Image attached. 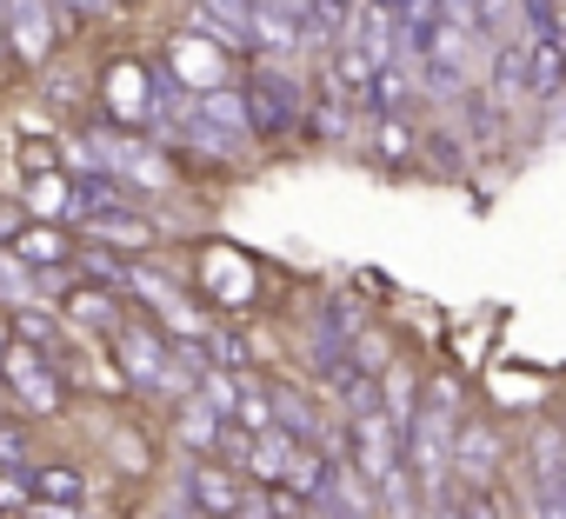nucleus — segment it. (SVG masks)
<instances>
[{"mask_svg": "<svg viewBox=\"0 0 566 519\" xmlns=\"http://www.w3.org/2000/svg\"><path fill=\"white\" fill-rule=\"evenodd\" d=\"M380 153H387V160H407V153H413V127H400V120L387 114V120H380Z\"/></svg>", "mask_w": 566, "mask_h": 519, "instance_id": "27", "label": "nucleus"}, {"mask_svg": "<svg viewBox=\"0 0 566 519\" xmlns=\"http://www.w3.org/2000/svg\"><path fill=\"white\" fill-rule=\"evenodd\" d=\"M200 14H213V21H227V28H240L247 41H253V28H247V14H253V0H193Z\"/></svg>", "mask_w": 566, "mask_h": 519, "instance_id": "26", "label": "nucleus"}, {"mask_svg": "<svg viewBox=\"0 0 566 519\" xmlns=\"http://www.w3.org/2000/svg\"><path fill=\"white\" fill-rule=\"evenodd\" d=\"M520 94H526V54L500 41V54H493V100H500V107H513Z\"/></svg>", "mask_w": 566, "mask_h": 519, "instance_id": "17", "label": "nucleus"}, {"mask_svg": "<svg viewBox=\"0 0 566 519\" xmlns=\"http://www.w3.org/2000/svg\"><path fill=\"white\" fill-rule=\"evenodd\" d=\"M473 28L486 41H506L513 34V0H473Z\"/></svg>", "mask_w": 566, "mask_h": 519, "instance_id": "22", "label": "nucleus"}, {"mask_svg": "<svg viewBox=\"0 0 566 519\" xmlns=\"http://www.w3.org/2000/svg\"><path fill=\"white\" fill-rule=\"evenodd\" d=\"M347 347H360V360H367V367H387V340H380V333H367V340H347Z\"/></svg>", "mask_w": 566, "mask_h": 519, "instance_id": "32", "label": "nucleus"}, {"mask_svg": "<svg viewBox=\"0 0 566 519\" xmlns=\"http://www.w3.org/2000/svg\"><path fill=\"white\" fill-rule=\"evenodd\" d=\"M280 8H294V0H280Z\"/></svg>", "mask_w": 566, "mask_h": 519, "instance_id": "39", "label": "nucleus"}, {"mask_svg": "<svg viewBox=\"0 0 566 519\" xmlns=\"http://www.w3.org/2000/svg\"><path fill=\"white\" fill-rule=\"evenodd\" d=\"M0 466H28V426H0Z\"/></svg>", "mask_w": 566, "mask_h": 519, "instance_id": "28", "label": "nucleus"}, {"mask_svg": "<svg viewBox=\"0 0 566 519\" xmlns=\"http://www.w3.org/2000/svg\"><path fill=\"white\" fill-rule=\"evenodd\" d=\"M81 220H87V233L101 246H120V253H147L154 246V226L134 206H81Z\"/></svg>", "mask_w": 566, "mask_h": 519, "instance_id": "8", "label": "nucleus"}, {"mask_svg": "<svg viewBox=\"0 0 566 519\" xmlns=\"http://www.w3.org/2000/svg\"><path fill=\"white\" fill-rule=\"evenodd\" d=\"M0 28H8V34H0V41H8L28 67H41L48 54H54V0H0Z\"/></svg>", "mask_w": 566, "mask_h": 519, "instance_id": "1", "label": "nucleus"}, {"mask_svg": "<svg viewBox=\"0 0 566 519\" xmlns=\"http://www.w3.org/2000/svg\"><path fill=\"white\" fill-rule=\"evenodd\" d=\"M334 8H354V0H334Z\"/></svg>", "mask_w": 566, "mask_h": 519, "instance_id": "38", "label": "nucleus"}, {"mask_svg": "<svg viewBox=\"0 0 566 519\" xmlns=\"http://www.w3.org/2000/svg\"><path fill=\"white\" fill-rule=\"evenodd\" d=\"M266 400H273V406H266V420H273L280 433H294V439H307V446L321 439V420H314V406H307V393H301V386H273Z\"/></svg>", "mask_w": 566, "mask_h": 519, "instance_id": "12", "label": "nucleus"}, {"mask_svg": "<svg viewBox=\"0 0 566 519\" xmlns=\"http://www.w3.org/2000/svg\"><path fill=\"white\" fill-rule=\"evenodd\" d=\"M213 367H227V373H247V360H253V347H247V333L240 327H220L213 333V353H207Z\"/></svg>", "mask_w": 566, "mask_h": 519, "instance_id": "20", "label": "nucleus"}, {"mask_svg": "<svg viewBox=\"0 0 566 519\" xmlns=\"http://www.w3.org/2000/svg\"><path fill=\"white\" fill-rule=\"evenodd\" d=\"M0 373H8V386H14V400L28 406V413H61V373H54V360H41L34 347H8L0 353Z\"/></svg>", "mask_w": 566, "mask_h": 519, "instance_id": "2", "label": "nucleus"}, {"mask_svg": "<svg viewBox=\"0 0 566 519\" xmlns=\"http://www.w3.org/2000/svg\"><path fill=\"white\" fill-rule=\"evenodd\" d=\"M453 473L460 479H473V486H486L493 473H500V433L493 426H480V420H467V426H453Z\"/></svg>", "mask_w": 566, "mask_h": 519, "instance_id": "7", "label": "nucleus"}, {"mask_svg": "<svg viewBox=\"0 0 566 519\" xmlns=\"http://www.w3.org/2000/svg\"><path fill=\"white\" fill-rule=\"evenodd\" d=\"M193 114L200 120H213V127H227V134H247V94L240 87H200V100H193Z\"/></svg>", "mask_w": 566, "mask_h": 519, "instance_id": "14", "label": "nucleus"}, {"mask_svg": "<svg viewBox=\"0 0 566 519\" xmlns=\"http://www.w3.org/2000/svg\"><path fill=\"white\" fill-rule=\"evenodd\" d=\"M467 519H500V506H493L486 492H473V499H467Z\"/></svg>", "mask_w": 566, "mask_h": 519, "instance_id": "36", "label": "nucleus"}, {"mask_svg": "<svg viewBox=\"0 0 566 519\" xmlns=\"http://www.w3.org/2000/svg\"><path fill=\"white\" fill-rule=\"evenodd\" d=\"M21 167H28V173H48V167H54V147H48V140H21Z\"/></svg>", "mask_w": 566, "mask_h": 519, "instance_id": "30", "label": "nucleus"}, {"mask_svg": "<svg viewBox=\"0 0 566 519\" xmlns=\"http://www.w3.org/2000/svg\"><path fill=\"white\" fill-rule=\"evenodd\" d=\"M87 274H101V280H127V274H120V267H114V260H107V253H101V246H94V253H87Z\"/></svg>", "mask_w": 566, "mask_h": 519, "instance_id": "34", "label": "nucleus"}, {"mask_svg": "<svg viewBox=\"0 0 566 519\" xmlns=\"http://www.w3.org/2000/svg\"><path fill=\"white\" fill-rule=\"evenodd\" d=\"M28 200H34V206H48V213H74V193H67V180H61L54 167L34 180V193H28Z\"/></svg>", "mask_w": 566, "mask_h": 519, "instance_id": "25", "label": "nucleus"}, {"mask_svg": "<svg viewBox=\"0 0 566 519\" xmlns=\"http://www.w3.org/2000/svg\"><path fill=\"white\" fill-rule=\"evenodd\" d=\"M101 100H107L120 120H140V127H154V107H147V67H114Z\"/></svg>", "mask_w": 566, "mask_h": 519, "instance_id": "11", "label": "nucleus"}, {"mask_svg": "<svg viewBox=\"0 0 566 519\" xmlns=\"http://www.w3.org/2000/svg\"><path fill=\"white\" fill-rule=\"evenodd\" d=\"M127 287H134L147 307H174V300H180V287H174L167 274H154V267H134V274H127Z\"/></svg>", "mask_w": 566, "mask_h": 519, "instance_id": "21", "label": "nucleus"}, {"mask_svg": "<svg viewBox=\"0 0 566 519\" xmlns=\"http://www.w3.org/2000/svg\"><path fill=\"white\" fill-rule=\"evenodd\" d=\"M533 499H539V506H566V479H559V433H553V426L533 439Z\"/></svg>", "mask_w": 566, "mask_h": 519, "instance_id": "13", "label": "nucleus"}, {"mask_svg": "<svg viewBox=\"0 0 566 519\" xmlns=\"http://www.w3.org/2000/svg\"><path fill=\"white\" fill-rule=\"evenodd\" d=\"M28 492H41V499H81L87 479H81L74 466H34V473H28Z\"/></svg>", "mask_w": 566, "mask_h": 519, "instance_id": "19", "label": "nucleus"}, {"mask_svg": "<svg viewBox=\"0 0 566 519\" xmlns=\"http://www.w3.org/2000/svg\"><path fill=\"white\" fill-rule=\"evenodd\" d=\"M180 492L193 499L200 519H233V506H240V479H233L220 459H193V466L180 473Z\"/></svg>", "mask_w": 566, "mask_h": 519, "instance_id": "4", "label": "nucleus"}, {"mask_svg": "<svg viewBox=\"0 0 566 519\" xmlns=\"http://www.w3.org/2000/svg\"><path fill=\"white\" fill-rule=\"evenodd\" d=\"M28 479H0V506H8V512H28Z\"/></svg>", "mask_w": 566, "mask_h": 519, "instance_id": "31", "label": "nucleus"}, {"mask_svg": "<svg viewBox=\"0 0 566 519\" xmlns=\"http://www.w3.org/2000/svg\"><path fill=\"white\" fill-rule=\"evenodd\" d=\"M354 459H360V479H380L400 459V426L380 406L374 413H354Z\"/></svg>", "mask_w": 566, "mask_h": 519, "instance_id": "6", "label": "nucleus"}, {"mask_svg": "<svg viewBox=\"0 0 566 519\" xmlns=\"http://www.w3.org/2000/svg\"><path fill=\"white\" fill-rule=\"evenodd\" d=\"M21 226H28V213H21V206H0V240H14Z\"/></svg>", "mask_w": 566, "mask_h": 519, "instance_id": "35", "label": "nucleus"}, {"mask_svg": "<svg viewBox=\"0 0 566 519\" xmlns=\"http://www.w3.org/2000/svg\"><path fill=\"white\" fill-rule=\"evenodd\" d=\"M0 300H34V267H21L14 253H0Z\"/></svg>", "mask_w": 566, "mask_h": 519, "instance_id": "24", "label": "nucleus"}, {"mask_svg": "<svg viewBox=\"0 0 566 519\" xmlns=\"http://www.w3.org/2000/svg\"><path fill=\"white\" fill-rule=\"evenodd\" d=\"M301 127V87L287 74H260L247 87V134H294Z\"/></svg>", "mask_w": 566, "mask_h": 519, "instance_id": "3", "label": "nucleus"}, {"mask_svg": "<svg viewBox=\"0 0 566 519\" xmlns=\"http://www.w3.org/2000/svg\"><path fill=\"white\" fill-rule=\"evenodd\" d=\"M0 353H8V327H0Z\"/></svg>", "mask_w": 566, "mask_h": 519, "instance_id": "37", "label": "nucleus"}, {"mask_svg": "<svg viewBox=\"0 0 566 519\" xmlns=\"http://www.w3.org/2000/svg\"><path fill=\"white\" fill-rule=\"evenodd\" d=\"M520 54H526V94L553 100V94H559V34H553V41H533V47H520Z\"/></svg>", "mask_w": 566, "mask_h": 519, "instance_id": "15", "label": "nucleus"}, {"mask_svg": "<svg viewBox=\"0 0 566 519\" xmlns=\"http://www.w3.org/2000/svg\"><path fill=\"white\" fill-rule=\"evenodd\" d=\"M154 519H167V512H154Z\"/></svg>", "mask_w": 566, "mask_h": 519, "instance_id": "40", "label": "nucleus"}, {"mask_svg": "<svg viewBox=\"0 0 566 519\" xmlns=\"http://www.w3.org/2000/svg\"><path fill=\"white\" fill-rule=\"evenodd\" d=\"M54 8H61L67 21H81V14H101V8H114V0H54Z\"/></svg>", "mask_w": 566, "mask_h": 519, "instance_id": "33", "label": "nucleus"}, {"mask_svg": "<svg viewBox=\"0 0 566 519\" xmlns=\"http://www.w3.org/2000/svg\"><path fill=\"white\" fill-rule=\"evenodd\" d=\"M67 320H74V327H94V333H107V340L120 333V307H114L107 294H94V287H81V294L67 300Z\"/></svg>", "mask_w": 566, "mask_h": 519, "instance_id": "16", "label": "nucleus"}, {"mask_svg": "<svg viewBox=\"0 0 566 519\" xmlns=\"http://www.w3.org/2000/svg\"><path fill=\"white\" fill-rule=\"evenodd\" d=\"M114 340H120V367H127L140 386H174V380H180V373L167 367V340H160L154 327H127V320H120Z\"/></svg>", "mask_w": 566, "mask_h": 519, "instance_id": "5", "label": "nucleus"}, {"mask_svg": "<svg viewBox=\"0 0 566 519\" xmlns=\"http://www.w3.org/2000/svg\"><path fill=\"white\" fill-rule=\"evenodd\" d=\"M14 260L21 267H67L74 260V240L61 226H21L14 233Z\"/></svg>", "mask_w": 566, "mask_h": 519, "instance_id": "10", "label": "nucleus"}, {"mask_svg": "<svg viewBox=\"0 0 566 519\" xmlns=\"http://www.w3.org/2000/svg\"><path fill=\"white\" fill-rule=\"evenodd\" d=\"M180 439H187L193 453H213V446H220V413H213L207 400H187V406H180Z\"/></svg>", "mask_w": 566, "mask_h": 519, "instance_id": "18", "label": "nucleus"}, {"mask_svg": "<svg viewBox=\"0 0 566 519\" xmlns=\"http://www.w3.org/2000/svg\"><path fill=\"white\" fill-rule=\"evenodd\" d=\"M207 274L220 280V300H253V274H247V267L233 274V260H227V253H213V260H207Z\"/></svg>", "mask_w": 566, "mask_h": 519, "instance_id": "23", "label": "nucleus"}, {"mask_svg": "<svg viewBox=\"0 0 566 519\" xmlns=\"http://www.w3.org/2000/svg\"><path fill=\"white\" fill-rule=\"evenodd\" d=\"M174 81H187V87H220L227 81V54L213 47V41H200V34H180L174 41V67H167Z\"/></svg>", "mask_w": 566, "mask_h": 519, "instance_id": "9", "label": "nucleus"}, {"mask_svg": "<svg viewBox=\"0 0 566 519\" xmlns=\"http://www.w3.org/2000/svg\"><path fill=\"white\" fill-rule=\"evenodd\" d=\"M526 8V28H533V41H553L559 28H553V0H520Z\"/></svg>", "mask_w": 566, "mask_h": 519, "instance_id": "29", "label": "nucleus"}]
</instances>
